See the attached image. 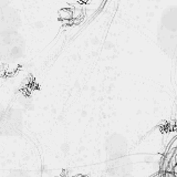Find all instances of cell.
Masks as SVG:
<instances>
[{
    "label": "cell",
    "instance_id": "obj_1",
    "mask_svg": "<svg viewBox=\"0 0 177 177\" xmlns=\"http://www.w3.org/2000/svg\"><path fill=\"white\" fill-rule=\"evenodd\" d=\"M72 14H73V12L71 11L70 9H62V10H60V12H59V16H60V18H61L62 20L72 19Z\"/></svg>",
    "mask_w": 177,
    "mask_h": 177
}]
</instances>
